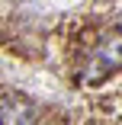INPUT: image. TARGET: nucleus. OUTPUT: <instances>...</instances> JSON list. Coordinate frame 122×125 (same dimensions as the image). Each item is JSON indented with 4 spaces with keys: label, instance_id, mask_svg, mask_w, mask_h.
Here are the masks:
<instances>
[{
    "label": "nucleus",
    "instance_id": "1",
    "mask_svg": "<svg viewBox=\"0 0 122 125\" xmlns=\"http://www.w3.org/2000/svg\"><path fill=\"white\" fill-rule=\"evenodd\" d=\"M35 119V109L19 96H3V125H29Z\"/></svg>",
    "mask_w": 122,
    "mask_h": 125
},
{
    "label": "nucleus",
    "instance_id": "2",
    "mask_svg": "<svg viewBox=\"0 0 122 125\" xmlns=\"http://www.w3.org/2000/svg\"><path fill=\"white\" fill-rule=\"evenodd\" d=\"M96 61H103L106 67H122V35H106L96 52Z\"/></svg>",
    "mask_w": 122,
    "mask_h": 125
}]
</instances>
